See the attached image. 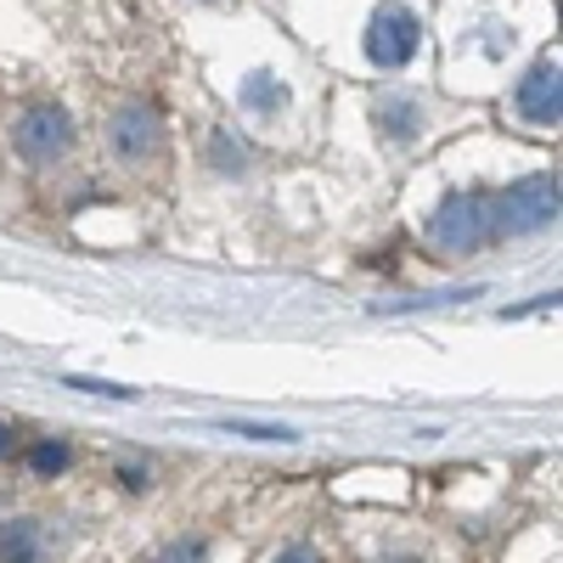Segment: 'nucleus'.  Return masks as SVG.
Returning <instances> with one entry per match:
<instances>
[{"label": "nucleus", "mask_w": 563, "mask_h": 563, "mask_svg": "<svg viewBox=\"0 0 563 563\" xmlns=\"http://www.w3.org/2000/svg\"><path fill=\"white\" fill-rule=\"evenodd\" d=\"M552 220H558V175H525L496 198V231H512V238L547 231Z\"/></svg>", "instance_id": "f03ea898"}, {"label": "nucleus", "mask_w": 563, "mask_h": 563, "mask_svg": "<svg viewBox=\"0 0 563 563\" xmlns=\"http://www.w3.org/2000/svg\"><path fill=\"white\" fill-rule=\"evenodd\" d=\"M147 563H209V541H203V536H180V541H169L164 552H153Z\"/></svg>", "instance_id": "9d476101"}, {"label": "nucleus", "mask_w": 563, "mask_h": 563, "mask_svg": "<svg viewBox=\"0 0 563 563\" xmlns=\"http://www.w3.org/2000/svg\"><path fill=\"white\" fill-rule=\"evenodd\" d=\"M395 563H411V558H395Z\"/></svg>", "instance_id": "f3484780"}, {"label": "nucleus", "mask_w": 563, "mask_h": 563, "mask_svg": "<svg viewBox=\"0 0 563 563\" xmlns=\"http://www.w3.org/2000/svg\"><path fill=\"white\" fill-rule=\"evenodd\" d=\"M7 536V563H45V552H40V530L29 525V519H18L12 530H0Z\"/></svg>", "instance_id": "6e6552de"}, {"label": "nucleus", "mask_w": 563, "mask_h": 563, "mask_svg": "<svg viewBox=\"0 0 563 563\" xmlns=\"http://www.w3.org/2000/svg\"><path fill=\"white\" fill-rule=\"evenodd\" d=\"M282 97H288V90H282V79L276 74H249V85H243V108H254V113H276L282 108Z\"/></svg>", "instance_id": "0eeeda50"}, {"label": "nucleus", "mask_w": 563, "mask_h": 563, "mask_svg": "<svg viewBox=\"0 0 563 563\" xmlns=\"http://www.w3.org/2000/svg\"><path fill=\"white\" fill-rule=\"evenodd\" d=\"M429 238L445 254L485 249L490 238H501V231H496V198L490 192H456V198H445L434 209V220H429Z\"/></svg>", "instance_id": "f257e3e1"}, {"label": "nucleus", "mask_w": 563, "mask_h": 563, "mask_svg": "<svg viewBox=\"0 0 563 563\" xmlns=\"http://www.w3.org/2000/svg\"><path fill=\"white\" fill-rule=\"evenodd\" d=\"M18 153L23 158H34V164H57L68 147H74V119H68V108H57V102H34V108H23V119H18Z\"/></svg>", "instance_id": "7ed1b4c3"}, {"label": "nucleus", "mask_w": 563, "mask_h": 563, "mask_svg": "<svg viewBox=\"0 0 563 563\" xmlns=\"http://www.w3.org/2000/svg\"><path fill=\"white\" fill-rule=\"evenodd\" d=\"M214 164H220L225 175H238V169L249 164V153H243V147H238V141H231L225 130H220V135H214Z\"/></svg>", "instance_id": "f8f14e48"}, {"label": "nucleus", "mask_w": 563, "mask_h": 563, "mask_svg": "<svg viewBox=\"0 0 563 563\" xmlns=\"http://www.w3.org/2000/svg\"><path fill=\"white\" fill-rule=\"evenodd\" d=\"M18 451V434H12V422H0V456H12Z\"/></svg>", "instance_id": "2eb2a0df"}, {"label": "nucleus", "mask_w": 563, "mask_h": 563, "mask_svg": "<svg viewBox=\"0 0 563 563\" xmlns=\"http://www.w3.org/2000/svg\"><path fill=\"white\" fill-rule=\"evenodd\" d=\"M113 147H119L124 158H147V153H158V147H164V119H158V108H147V102H124V108L113 113Z\"/></svg>", "instance_id": "423d86ee"}, {"label": "nucleus", "mask_w": 563, "mask_h": 563, "mask_svg": "<svg viewBox=\"0 0 563 563\" xmlns=\"http://www.w3.org/2000/svg\"><path fill=\"white\" fill-rule=\"evenodd\" d=\"M417 40H422V23L406 7H378L366 23V57L372 68H406L417 57Z\"/></svg>", "instance_id": "20e7f679"}, {"label": "nucleus", "mask_w": 563, "mask_h": 563, "mask_svg": "<svg viewBox=\"0 0 563 563\" xmlns=\"http://www.w3.org/2000/svg\"><path fill=\"white\" fill-rule=\"evenodd\" d=\"M512 102H519V113L530 124H558V113H563V74H558V63H536L519 79V90H512Z\"/></svg>", "instance_id": "39448f33"}, {"label": "nucleus", "mask_w": 563, "mask_h": 563, "mask_svg": "<svg viewBox=\"0 0 563 563\" xmlns=\"http://www.w3.org/2000/svg\"><path fill=\"white\" fill-rule=\"evenodd\" d=\"M378 119H384V130L400 135V141H411V135L422 130V108H417V102H395V97H389V102H378Z\"/></svg>", "instance_id": "1a4fd4ad"}, {"label": "nucleus", "mask_w": 563, "mask_h": 563, "mask_svg": "<svg viewBox=\"0 0 563 563\" xmlns=\"http://www.w3.org/2000/svg\"><path fill=\"white\" fill-rule=\"evenodd\" d=\"M68 445L63 440H40L34 451H29V467H34V474H45V479H52V474H63V467H68Z\"/></svg>", "instance_id": "9b49d317"}, {"label": "nucleus", "mask_w": 563, "mask_h": 563, "mask_svg": "<svg viewBox=\"0 0 563 563\" xmlns=\"http://www.w3.org/2000/svg\"><path fill=\"white\" fill-rule=\"evenodd\" d=\"M119 479H124L130 490H141V485H147V474H141V467H119Z\"/></svg>", "instance_id": "dca6fc26"}, {"label": "nucleus", "mask_w": 563, "mask_h": 563, "mask_svg": "<svg viewBox=\"0 0 563 563\" xmlns=\"http://www.w3.org/2000/svg\"><path fill=\"white\" fill-rule=\"evenodd\" d=\"M74 389H90V395H102V400H130L124 384H102V378H68Z\"/></svg>", "instance_id": "ddd939ff"}, {"label": "nucleus", "mask_w": 563, "mask_h": 563, "mask_svg": "<svg viewBox=\"0 0 563 563\" xmlns=\"http://www.w3.org/2000/svg\"><path fill=\"white\" fill-rule=\"evenodd\" d=\"M276 563H321V558H316V552H310V547H288V552H282V558H276Z\"/></svg>", "instance_id": "4468645a"}]
</instances>
